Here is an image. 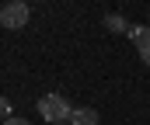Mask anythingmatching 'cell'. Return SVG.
I'll list each match as a JSON object with an SVG mask.
<instances>
[{
  "mask_svg": "<svg viewBox=\"0 0 150 125\" xmlns=\"http://www.w3.org/2000/svg\"><path fill=\"white\" fill-rule=\"evenodd\" d=\"M0 24L4 28H25L28 24V3L25 0H11V3H4L0 7Z\"/></svg>",
  "mask_w": 150,
  "mask_h": 125,
  "instance_id": "2",
  "label": "cell"
},
{
  "mask_svg": "<svg viewBox=\"0 0 150 125\" xmlns=\"http://www.w3.org/2000/svg\"><path fill=\"white\" fill-rule=\"evenodd\" d=\"M136 49H140V59H143V63L150 66V28L143 31V38L136 42Z\"/></svg>",
  "mask_w": 150,
  "mask_h": 125,
  "instance_id": "5",
  "label": "cell"
},
{
  "mask_svg": "<svg viewBox=\"0 0 150 125\" xmlns=\"http://www.w3.org/2000/svg\"><path fill=\"white\" fill-rule=\"evenodd\" d=\"M105 28H108V31H119V35H126V31H129V21H126L122 14H105Z\"/></svg>",
  "mask_w": 150,
  "mask_h": 125,
  "instance_id": "4",
  "label": "cell"
},
{
  "mask_svg": "<svg viewBox=\"0 0 150 125\" xmlns=\"http://www.w3.org/2000/svg\"><path fill=\"white\" fill-rule=\"evenodd\" d=\"M7 118H14V115H11V101H7V97H0V125L7 122Z\"/></svg>",
  "mask_w": 150,
  "mask_h": 125,
  "instance_id": "6",
  "label": "cell"
},
{
  "mask_svg": "<svg viewBox=\"0 0 150 125\" xmlns=\"http://www.w3.org/2000/svg\"><path fill=\"white\" fill-rule=\"evenodd\" d=\"M67 125H98V111L94 108H74Z\"/></svg>",
  "mask_w": 150,
  "mask_h": 125,
  "instance_id": "3",
  "label": "cell"
},
{
  "mask_svg": "<svg viewBox=\"0 0 150 125\" xmlns=\"http://www.w3.org/2000/svg\"><path fill=\"white\" fill-rule=\"evenodd\" d=\"M70 111H74V108H70V101H67L63 94H45V97H38V115H42L45 122H52V125L67 122Z\"/></svg>",
  "mask_w": 150,
  "mask_h": 125,
  "instance_id": "1",
  "label": "cell"
},
{
  "mask_svg": "<svg viewBox=\"0 0 150 125\" xmlns=\"http://www.w3.org/2000/svg\"><path fill=\"white\" fill-rule=\"evenodd\" d=\"M4 125H32V122H28V118H7Z\"/></svg>",
  "mask_w": 150,
  "mask_h": 125,
  "instance_id": "7",
  "label": "cell"
}]
</instances>
